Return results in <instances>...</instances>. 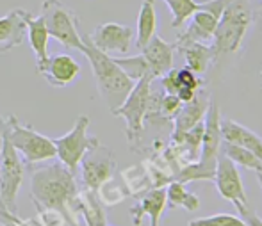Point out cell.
Instances as JSON below:
<instances>
[{
  "label": "cell",
  "instance_id": "cell-1",
  "mask_svg": "<svg viewBox=\"0 0 262 226\" xmlns=\"http://www.w3.org/2000/svg\"><path fill=\"white\" fill-rule=\"evenodd\" d=\"M77 192L79 185L75 173L61 162L38 168L31 176V196L36 209L59 214L68 226H79V217L75 212Z\"/></svg>",
  "mask_w": 262,
  "mask_h": 226
},
{
  "label": "cell",
  "instance_id": "cell-2",
  "mask_svg": "<svg viewBox=\"0 0 262 226\" xmlns=\"http://www.w3.org/2000/svg\"><path fill=\"white\" fill-rule=\"evenodd\" d=\"M80 38H82V50L84 57L90 61L91 70H93V77L97 80V87L100 96L104 98L105 105L113 112L114 109L121 105L127 98V95L134 87V80H130L123 73V70L114 62V57L109 54L98 50L97 47L91 43L90 36L84 34L80 31Z\"/></svg>",
  "mask_w": 262,
  "mask_h": 226
},
{
  "label": "cell",
  "instance_id": "cell-3",
  "mask_svg": "<svg viewBox=\"0 0 262 226\" xmlns=\"http://www.w3.org/2000/svg\"><path fill=\"white\" fill-rule=\"evenodd\" d=\"M221 141H223L221 139V112L216 100L210 98L207 112H205L204 139H202L198 161L193 162V164L182 166L175 173L173 180L182 182V184L193 180H212L214 171H216L217 155L221 153Z\"/></svg>",
  "mask_w": 262,
  "mask_h": 226
},
{
  "label": "cell",
  "instance_id": "cell-4",
  "mask_svg": "<svg viewBox=\"0 0 262 226\" xmlns=\"http://www.w3.org/2000/svg\"><path fill=\"white\" fill-rule=\"evenodd\" d=\"M253 9L250 0H232L221 14L214 36L210 39L214 59L221 55H230L241 48L245 36L253 25Z\"/></svg>",
  "mask_w": 262,
  "mask_h": 226
},
{
  "label": "cell",
  "instance_id": "cell-5",
  "mask_svg": "<svg viewBox=\"0 0 262 226\" xmlns=\"http://www.w3.org/2000/svg\"><path fill=\"white\" fill-rule=\"evenodd\" d=\"M4 135L9 139L13 148L21 155L25 164H38L50 159H55V146L52 137H47L36 132L31 125H24L14 116L6 118Z\"/></svg>",
  "mask_w": 262,
  "mask_h": 226
},
{
  "label": "cell",
  "instance_id": "cell-6",
  "mask_svg": "<svg viewBox=\"0 0 262 226\" xmlns=\"http://www.w3.org/2000/svg\"><path fill=\"white\" fill-rule=\"evenodd\" d=\"M154 77L146 75L134 84V87L127 95L125 102L118 109L113 110V116L125 120V135H127L128 146L136 148L141 141L143 130H145V118L148 110L150 93H152Z\"/></svg>",
  "mask_w": 262,
  "mask_h": 226
},
{
  "label": "cell",
  "instance_id": "cell-7",
  "mask_svg": "<svg viewBox=\"0 0 262 226\" xmlns=\"http://www.w3.org/2000/svg\"><path fill=\"white\" fill-rule=\"evenodd\" d=\"M41 18L50 38L57 39L66 48L82 50L79 18L68 6L59 0H45L41 4Z\"/></svg>",
  "mask_w": 262,
  "mask_h": 226
},
{
  "label": "cell",
  "instance_id": "cell-8",
  "mask_svg": "<svg viewBox=\"0 0 262 226\" xmlns=\"http://www.w3.org/2000/svg\"><path fill=\"white\" fill-rule=\"evenodd\" d=\"M88 128H90V116L82 114V116L77 118L75 125H73V128L68 134L61 137H52V143L55 146V157L59 159L61 164H64L73 173L77 171L84 155L100 144L98 137L88 134Z\"/></svg>",
  "mask_w": 262,
  "mask_h": 226
},
{
  "label": "cell",
  "instance_id": "cell-9",
  "mask_svg": "<svg viewBox=\"0 0 262 226\" xmlns=\"http://www.w3.org/2000/svg\"><path fill=\"white\" fill-rule=\"evenodd\" d=\"M24 180V161L6 135L0 137V203L11 214L18 212L16 196Z\"/></svg>",
  "mask_w": 262,
  "mask_h": 226
},
{
  "label": "cell",
  "instance_id": "cell-10",
  "mask_svg": "<svg viewBox=\"0 0 262 226\" xmlns=\"http://www.w3.org/2000/svg\"><path fill=\"white\" fill-rule=\"evenodd\" d=\"M214 184L220 192V196L239 210L248 207V198H246L245 185H243L241 173L237 169V164L232 162L225 153L217 155L216 171H214Z\"/></svg>",
  "mask_w": 262,
  "mask_h": 226
},
{
  "label": "cell",
  "instance_id": "cell-11",
  "mask_svg": "<svg viewBox=\"0 0 262 226\" xmlns=\"http://www.w3.org/2000/svg\"><path fill=\"white\" fill-rule=\"evenodd\" d=\"M79 168L84 187L91 189V191H98L102 184H105L107 180L114 176L116 159H114L113 151L100 143L97 148H93L84 155Z\"/></svg>",
  "mask_w": 262,
  "mask_h": 226
},
{
  "label": "cell",
  "instance_id": "cell-12",
  "mask_svg": "<svg viewBox=\"0 0 262 226\" xmlns=\"http://www.w3.org/2000/svg\"><path fill=\"white\" fill-rule=\"evenodd\" d=\"M90 39L98 50L105 54H127L134 39V31L128 25L109 21L98 25L93 34H90Z\"/></svg>",
  "mask_w": 262,
  "mask_h": 226
},
{
  "label": "cell",
  "instance_id": "cell-13",
  "mask_svg": "<svg viewBox=\"0 0 262 226\" xmlns=\"http://www.w3.org/2000/svg\"><path fill=\"white\" fill-rule=\"evenodd\" d=\"M38 73L54 87H66L80 75V64L68 54L49 55L41 66H38Z\"/></svg>",
  "mask_w": 262,
  "mask_h": 226
},
{
  "label": "cell",
  "instance_id": "cell-14",
  "mask_svg": "<svg viewBox=\"0 0 262 226\" xmlns=\"http://www.w3.org/2000/svg\"><path fill=\"white\" fill-rule=\"evenodd\" d=\"M175 43H168L161 36H154L145 47L141 48V55L145 57L148 64L150 75L156 79H161L162 75L173 70V55H175Z\"/></svg>",
  "mask_w": 262,
  "mask_h": 226
},
{
  "label": "cell",
  "instance_id": "cell-15",
  "mask_svg": "<svg viewBox=\"0 0 262 226\" xmlns=\"http://www.w3.org/2000/svg\"><path fill=\"white\" fill-rule=\"evenodd\" d=\"M164 209H166V187L150 189L130 209L132 223L136 226H141L143 217L146 216L150 219V226H159L161 224V217Z\"/></svg>",
  "mask_w": 262,
  "mask_h": 226
},
{
  "label": "cell",
  "instance_id": "cell-16",
  "mask_svg": "<svg viewBox=\"0 0 262 226\" xmlns=\"http://www.w3.org/2000/svg\"><path fill=\"white\" fill-rule=\"evenodd\" d=\"M209 100H210V96L207 95V93L198 91L193 100L184 102L182 105H180L179 112H177L175 118H173V125H175V128H173L171 137L184 134L186 130L193 128L194 125H198L200 121H204L205 112H207V107H209Z\"/></svg>",
  "mask_w": 262,
  "mask_h": 226
},
{
  "label": "cell",
  "instance_id": "cell-17",
  "mask_svg": "<svg viewBox=\"0 0 262 226\" xmlns=\"http://www.w3.org/2000/svg\"><path fill=\"white\" fill-rule=\"evenodd\" d=\"M221 139L225 143L246 148V150L252 151L262 162V139L255 132L250 130V128L239 125L237 121L228 120V118H221Z\"/></svg>",
  "mask_w": 262,
  "mask_h": 226
},
{
  "label": "cell",
  "instance_id": "cell-18",
  "mask_svg": "<svg viewBox=\"0 0 262 226\" xmlns=\"http://www.w3.org/2000/svg\"><path fill=\"white\" fill-rule=\"evenodd\" d=\"M24 9H13L0 16V50L2 54L20 47L27 34V27L24 21Z\"/></svg>",
  "mask_w": 262,
  "mask_h": 226
},
{
  "label": "cell",
  "instance_id": "cell-19",
  "mask_svg": "<svg viewBox=\"0 0 262 226\" xmlns=\"http://www.w3.org/2000/svg\"><path fill=\"white\" fill-rule=\"evenodd\" d=\"M21 14H24L25 27H27L29 43H31V48L36 55V68H38V66H41L49 59V31H47L41 14L34 16V14H31L25 9L21 11Z\"/></svg>",
  "mask_w": 262,
  "mask_h": 226
},
{
  "label": "cell",
  "instance_id": "cell-20",
  "mask_svg": "<svg viewBox=\"0 0 262 226\" xmlns=\"http://www.w3.org/2000/svg\"><path fill=\"white\" fill-rule=\"evenodd\" d=\"M75 212L77 216H82L86 226H107V216L104 205L98 198L97 191L84 187L79 189L75 198Z\"/></svg>",
  "mask_w": 262,
  "mask_h": 226
},
{
  "label": "cell",
  "instance_id": "cell-21",
  "mask_svg": "<svg viewBox=\"0 0 262 226\" xmlns=\"http://www.w3.org/2000/svg\"><path fill=\"white\" fill-rule=\"evenodd\" d=\"M179 52H182L186 57V64L189 70H193L194 73H205L209 68V64L214 59L212 48L205 43H184V45H175Z\"/></svg>",
  "mask_w": 262,
  "mask_h": 226
},
{
  "label": "cell",
  "instance_id": "cell-22",
  "mask_svg": "<svg viewBox=\"0 0 262 226\" xmlns=\"http://www.w3.org/2000/svg\"><path fill=\"white\" fill-rule=\"evenodd\" d=\"M157 14L156 0H143L138 14V31H136V47L141 50L156 36Z\"/></svg>",
  "mask_w": 262,
  "mask_h": 226
},
{
  "label": "cell",
  "instance_id": "cell-23",
  "mask_svg": "<svg viewBox=\"0 0 262 226\" xmlns=\"http://www.w3.org/2000/svg\"><path fill=\"white\" fill-rule=\"evenodd\" d=\"M166 205L169 209H186L189 212H196L200 209V198L194 192L186 189V184L171 180L166 187Z\"/></svg>",
  "mask_w": 262,
  "mask_h": 226
},
{
  "label": "cell",
  "instance_id": "cell-24",
  "mask_svg": "<svg viewBox=\"0 0 262 226\" xmlns=\"http://www.w3.org/2000/svg\"><path fill=\"white\" fill-rule=\"evenodd\" d=\"M221 153H225L232 162L243 166V168L252 169V171H255V173H262V162L252 153V151L246 150V148L221 141Z\"/></svg>",
  "mask_w": 262,
  "mask_h": 226
},
{
  "label": "cell",
  "instance_id": "cell-25",
  "mask_svg": "<svg viewBox=\"0 0 262 226\" xmlns=\"http://www.w3.org/2000/svg\"><path fill=\"white\" fill-rule=\"evenodd\" d=\"M202 84L204 82L198 79L196 73H194L193 70L187 68V66L186 68L177 70V93L175 95L179 96V100L182 103L193 100L194 95L200 91Z\"/></svg>",
  "mask_w": 262,
  "mask_h": 226
},
{
  "label": "cell",
  "instance_id": "cell-26",
  "mask_svg": "<svg viewBox=\"0 0 262 226\" xmlns=\"http://www.w3.org/2000/svg\"><path fill=\"white\" fill-rule=\"evenodd\" d=\"M121 176H123L125 184H127V192L128 194H145V192H148L152 187V180H150L148 176V171H143L141 166H132V168L125 169L123 173H121Z\"/></svg>",
  "mask_w": 262,
  "mask_h": 226
},
{
  "label": "cell",
  "instance_id": "cell-27",
  "mask_svg": "<svg viewBox=\"0 0 262 226\" xmlns=\"http://www.w3.org/2000/svg\"><path fill=\"white\" fill-rule=\"evenodd\" d=\"M168 4L169 11L173 14L171 27L173 29H182V25L193 16L198 11L200 4L194 2V0H164Z\"/></svg>",
  "mask_w": 262,
  "mask_h": 226
},
{
  "label": "cell",
  "instance_id": "cell-28",
  "mask_svg": "<svg viewBox=\"0 0 262 226\" xmlns=\"http://www.w3.org/2000/svg\"><path fill=\"white\" fill-rule=\"evenodd\" d=\"M114 62L123 70V73L128 77L130 80L138 82L139 79L143 77L150 75V70H148V64H146L145 57L141 54L139 55H132V57H114Z\"/></svg>",
  "mask_w": 262,
  "mask_h": 226
},
{
  "label": "cell",
  "instance_id": "cell-29",
  "mask_svg": "<svg viewBox=\"0 0 262 226\" xmlns=\"http://www.w3.org/2000/svg\"><path fill=\"white\" fill-rule=\"evenodd\" d=\"M97 194H98V198H100L102 205L114 207V205H118V203L123 201V199L128 196V192H127V189H123L121 185L114 184L113 178H111L98 187Z\"/></svg>",
  "mask_w": 262,
  "mask_h": 226
},
{
  "label": "cell",
  "instance_id": "cell-30",
  "mask_svg": "<svg viewBox=\"0 0 262 226\" xmlns=\"http://www.w3.org/2000/svg\"><path fill=\"white\" fill-rule=\"evenodd\" d=\"M187 226H246V223L232 214H214V216L191 219Z\"/></svg>",
  "mask_w": 262,
  "mask_h": 226
},
{
  "label": "cell",
  "instance_id": "cell-31",
  "mask_svg": "<svg viewBox=\"0 0 262 226\" xmlns=\"http://www.w3.org/2000/svg\"><path fill=\"white\" fill-rule=\"evenodd\" d=\"M162 89L166 95H175L177 93V70H169L166 75L161 77Z\"/></svg>",
  "mask_w": 262,
  "mask_h": 226
},
{
  "label": "cell",
  "instance_id": "cell-32",
  "mask_svg": "<svg viewBox=\"0 0 262 226\" xmlns=\"http://www.w3.org/2000/svg\"><path fill=\"white\" fill-rule=\"evenodd\" d=\"M239 217L245 221L246 226H262V219H260L259 216H257L255 212H253L252 209H250V207L239 210Z\"/></svg>",
  "mask_w": 262,
  "mask_h": 226
},
{
  "label": "cell",
  "instance_id": "cell-33",
  "mask_svg": "<svg viewBox=\"0 0 262 226\" xmlns=\"http://www.w3.org/2000/svg\"><path fill=\"white\" fill-rule=\"evenodd\" d=\"M0 221H2V223L6 224V226H20V223H18L16 214L7 212V210L2 207V203H0Z\"/></svg>",
  "mask_w": 262,
  "mask_h": 226
},
{
  "label": "cell",
  "instance_id": "cell-34",
  "mask_svg": "<svg viewBox=\"0 0 262 226\" xmlns=\"http://www.w3.org/2000/svg\"><path fill=\"white\" fill-rule=\"evenodd\" d=\"M257 180H259V184H260V189H262V173H257Z\"/></svg>",
  "mask_w": 262,
  "mask_h": 226
},
{
  "label": "cell",
  "instance_id": "cell-35",
  "mask_svg": "<svg viewBox=\"0 0 262 226\" xmlns=\"http://www.w3.org/2000/svg\"><path fill=\"white\" fill-rule=\"evenodd\" d=\"M18 223H20V226H32L31 223H25V221H20V219H18Z\"/></svg>",
  "mask_w": 262,
  "mask_h": 226
},
{
  "label": "cell",
  "instance_id": "cell-36",
  "mask_svg": "<svg viewBox=\"0 0 262 226\" xmlns=\"http://www.w3.org/2000/svg\"><path fill=\"white\" fill-rule=\"evenodd\" d=\"M0 125H6V118H2V114H0Z\"/></svg>",
  "mask_w": 262,
  "mask_h": 226
},
{
  "label": "cell",
  "instance_id": "cell-37",
  "mask_svg": "<svg viewBox=\"0 0 262 226\" xmlns=\"http://www.w3.org/2000/svg\"><path fill=\"white\" fill-rule=\"evenodd\" d=\"M2 134H4V125H0V137H2Z\"/></svg>",
  "mask_w": 262,
  "mask_h": 226
},
{
  "label": "cell",
  "instance_id": "cell-38",
  "mask_svg": "<svg viewBox=\"0 0 262 226\" xmlns=\"http://www.w3.org/2000/svg\"><path fill=\"white\" fill-rule=\"evenodd\" d=\"M260 80H262V68H260Z\"/></svg>",
  "mask_w": 262,
  "mask_h": 226
},
{
  "label": "cell",
  "instance_id": "cell-39",
  "mask_svg": "<svg viewBox=\"0 0 262 226\" xmlns=\"http://www.w3.org/2000/svg\"><path fill=\"white\" fill-rule=\"evenodd\" d=\"M0 226H6V224H4V223H2V221H0Z\"/></svg>",
  "mask_w": 262,
  "mask_h": 226
},
{
  "label": "cell",
  "instance_id": "cell-40",
  "mask_svg": "<svg viewBox=\"0 0 262 226\" xmlns=\"http://www.w3.org/2000/svg\"><path fill=\"white\" fill-rule=\"evenodd\" d=\"M0 55H2V50H0Z\"/></svg>",
  "mask_w": 262,
  "mask_h": 226
}]
</instances>
